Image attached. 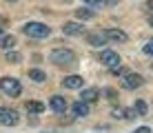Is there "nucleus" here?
Masks as SVG:
<instances>
[{
	"label": "nucleus",
	"instance_id": "1",
	"mask_svg": "<svg viewBox=\"0 0 153 133\" xmlns=\"http://www.w3.org/2000/svg\"><path fill=\"white\" fill-rule=\"evenodd\" d=\"M49 60L58 67H67V65H73V62H76V53L71 49H56V51H51Z\"/></svg>",
	"mask_w": 153,
	"mask_h": 133
},
{
	"label": "nucleus",
	"instance_id": "2",
	"mask_svg": "<svg viewBox=\"0 0 153 133\" xmlns=\"http://www.w3.org/2000/svg\"><path fill=\"white\" fill-rule=\"evenodd\" d=\"M22 31L29 38H47V36L51 33V29L47 25H42V22H27L22 27Z\"/></svg>",
	"mask_w": 153,
	"mask_h": 133
},
{
	"label": "nucleus",
	"instance_id": "3",
	"mask_svg": "<svg viewBox=\"0 0 153 133\" xmlns=\"http://www.w3.org/2000/svg\"><path fill=\"white\" fill-rule=\"evenodd\" d=\"M0 89L7 95H11V98H18L22 93V87H20V82L16 78H0Z\"/></svg>",
	"mask_w": 153,
	"mask_h": 133
},
{
	"label": "nucleus",
	"instance_id": "4",
	"mask_svg": "<svg viewBox=\"0 0 153 133\" xmlns=\"http://www.w3.org/2000/svg\"><path fill=\"white\" fill-rule=\"evenodd\" d=\"M18 113H16L13 109H9V106H0V124L4 126H16L18 124Z\"/></svg>",
	"mask_w": 153,
	"mask_h": 133
},
{
	"label": "nucleus",
	"instance_id": "5",
	"mask_svg": "<svg viewBox=\"0 0 153 133\" xmlns=\"http://www.w3.org/2000/svg\"><path fill=\"white\" fill-rule=\"evenodd\" d=\"M142 84H144V78H142L140 73H124V76H122V87L129 89V91L142 87Z\"/></svg>",
	"mask_w": 153,
	"mask_h": 133
},
{
	"label": "nucleus",
	"instance_id": "6",
	"mask_svg": "<svg viewBox=\"0 0 153 133\" xmlns=\"http://www.w3.org/2000/svg\"><path fill=\"white\" fill-rule=\"evenodd\" d=\"M100 62H102L104 67H115V65H120V56L115 51H111V49H104L102 53H100Z\"/></svg>",
	"mask_w": 153,
	"mask_h": 133
},
{
	"label": "nucleus",
	"instance_id": "7",
	"mask_svg": "<svg viewBox=\"0 0 153 133\" xmlns=\"http://www.w3.org/2000/svg\"><path fill=\"white\" fill-rule=\"evenodd\" d=\"M104 38H109L113 42H126V40H129V36H126L122 29H107V31H104Z\"/></svg>",
	"mask_w": 153,
	"mask_h": 133
},
{
	"label": "nucleus",
	"instance_id": "8",
	"mask_svg": "<svg viewBox=\"0 0 153 133\" xmlns=\"http://www.w3.org/2000/svg\"><path fill=\"white\" fill-rule=\"evenodd\" d=\"M62 33H67V36H82L84 33V27L80 22H65Z\"/></svg>",
	"mask_w": 153,
	"mask_h": 133
},
{
	"label": "nucleus",
	"instance_id": "9",
	"mask_svg": "<svg viewBox=\"0 0 153 133\" xmlns=\"http://www.w3.org/2000/svg\"><path fill=\"white\" fill-rule=\"evenodd\" d=\"M62 84H65V89H82L84 80H82V76H67L62 80Z\"/></svg>",
	"mask_w": 153,
	"mask_h": 133
},
{
	"label": "nucleus",
	"instance_id": "10",
	"mask_svg": "<svg viewBox=\"0 0 153 133\" xmlns=\"http://www.w3.org/2000/svg\"><path fill=\"white\" fill-rule=\"evenodd\" d=\"M49 104H51V109H53L56 113H60V115L67 111V100H65V98H60V95H53Z\"/></svg>",
	"mask_w": 153,
	"mask_h": 133
},
{
	"label": "nucleus",
	"instance_id": "11",
	"mask_svg": "<svg viewBox=\"0 0 153 133\" xmlns=\"http://www.w3.org/2000/svg\"><path fill=\"white\" fill-rule=\"evenodd\" d=\"M71 111H73V115H76V118H84V115H89V102L78 100V102L71 106Z\"/></svg>",
	"mask_w": 153,
	"mask_h": 133
},
{
	"label": "nucleus",
	"instance_id": "12",
	"mask_svg": "<svg viewBox=\"0 0 153 133\" xmlns=\"http://www.w3.org/2000/svg\"><path fill=\"white\" fill-rule=\"evenodd\" d=\"M87 42L91 47H102L104 42H107V38H104V33H100V31H98V33H87Z\"/></svg>",
	"mask_w": 153,
	"mask_h": 133
},
{
	"label": "nucleus",
	"instance_id": "13",
	"mask_svg": "<svg viewBox=\"0 0 153 133\" xmlns=\"http://www.w3.org/2000/svg\"><path fill=\"white\" fill-rule=\"evenodd\" d=\"M98 95H100L98 89H84V91L80 93V100H82V102H93Z\"/></svg>",
	"mask_w": 153,
	"mask_h": 133
},
{
	"label": "nucleus",
	"instance_id": "14",
	"mask_svg": "<svg viewBox=\"0 0 153 133\" xmlns=\"http://www.w3.org/2000/svg\"><path fill=\"white\" fill-rule=\"evenodd\" d=\"M0 47H2V49H13V47H16V38H13V36H4V38L2 40H0Z\"/></svg>",
	"mask_w": 153,
	"mask_h": 133
},
{
	"label": "nucleus",
	"instance_id": "15",
	"mask_svg": "<svg viewBox=\"0 0 153 133\" xmlns=\"http://www.w3.org/2000/svg\"><path fill=\"white\" fill-rule=\"evenodd\" d=\"M27 111L29 113H42V111H45V104L42 102H27Z\"/></svg>",
	"mask_w": 153,
	"mask_h": 133
},
{
	"label": "nucleus",
	"instance_id": "16",
	"mask_svg": "<svg viewBox=\"0 0 153 133\" xmlns=\"http://www.w3.org/2000/svg\"><path fill=\"white\" fill-rule=\"evenodd\" d=\"M29 78L36 80V82H45V80H47V76L40 71V69H31V71H29Z\"/></svg>",
	"mask_w": 153,
	"mask_h": 133
},
{
	"label": "nucleus",
	"instance_id": "17",
	"mask_svg": "<svg viewBox=\"0 0 153 133\" xmlns=\"http://www.w3.org/2000/svg\"><path fill=\"white\" fill-rule=\"evenodd\" d=\"M20 60H22V56H20L18 51H13V49L7 51V62H11V65H18Z\"/></svg>",
	"mask_w": 153,
	"mask_h": 133
},
{
	"label": "nucleus",
	"instance_id": "18",
	"mask_svg": "<svg viewBox=\"0 0 153 133\" xmlns=\"http://www.w3.org/2000/svg\"><path fill=\"white\" fill-rule=\"evenodd\" d=\"M133 111H135V115H146V102L144 100H138V102H135V106H133Z\"/></svg>",
	"mask_w": 153,
	"mask_h": 133
},
{
	"label": "nucleus",
	"instance_id": "19",
	"mask_svg": "<svg viewBox=\"0 0 153 133\" xmlns=\"http://www.w3.org/2000/svg\"><path fill=\"white\" fill-rule=\"evenodd\" d=\"M76 18L89 20V18H93V11H91V9H78V11H76Z\"/></svg>",
	"mask_w": 153,
	"mask_h": 133
},
{
	"label": "nucleus",
	"instance_id": "20",
	"mask_svg": "<svg viewBox=\"0 0 153 133\" xmlns=\"http://www.w3.org/2000/svg\"><path fill=\"white\" fill-rule=\"evenodd\" d=\"M111 73H113V76H124L126 71H124V69L120 67V65H115V67H111Z\"/></svg>",
	"mask_w": 153,
	"mask_h": 133
},
{
	"label": "nucleus",
	"instance_id": "21",
	"mask_svg": "<svg viewBox=\"0 0 153 133\" xmlns=\"http://www.w3.org/2000/svg\"><path fill=\"white\" fill-rule=\"evenodd\" d=\"M144 53H146V56L153 53V42H146V45H144Z\"/></svg>",
	"mask_w": 153,
	"mask_h": 133
},
{
	"label": "nucleus",
	"instance_id": "22",
	"mask_svg": "<svg viewBox=\"0 0 153 133\" xmlns=\"http://www.w3.org/2000/svg\"><path fill=\"white\" fill-rule=\"evenodd\" d=\"M113 118H124V109H113Z\"/></svg>",
	"mask_w": 153,
	"mask_h": 133
},
{
	"label": "nucleus",
	"instance_id": "23",
	"mask_svg": "<svg viewBox=\"0 0 153 133\" xmlns=\"http://www.w3.org/2000/svg\"><path fill=\"white\" fill-rule=\"evenodd\" d=\"M100 2H102V4H118L120 0H100Z\"/></svg>",
	"mask_w": 153,
	"mask_h": 133
},
{
	"label": "nucleus",
	"instance_id": "24",
	"mask_svg": "<svg viewBox=\"0 0 153 133\" xmlns=\"http://www.w3.org/2000/svg\"><path fill=\"white\" fill-rule=\"evenodd\" d=\"M135 133H151V129H149V126H142V129H138Z\"/></svg>",
	"mask_w": 153,
	"mask_h": 133
},
{
	"label": "nucleus",
	"instance_id": "25",
	"mask_svg": "<svg viewBox=\"0 0 153 133\" xmlns=\"http://www.w3.org/2000/svg\"><path fill=\"white\" fill-rule=\"evenodd\" d=\"M82 2H87V4H102L100 0H82Z\"/></svg>",
	"mask_w": 153,
	"mask_h": 133
},
{
	"label": "nucleus",
	"instance_id": "26",
	"mask_svg": "<svg viewBox=\"0 0 153 133\" xmlns=\"http://www.w3.org/2000/svg\"><path fill=\"white\" fill-rule=\"evenodd\" d=\"M7 2H16V0H7Z\"/></svg>",
	"mask_w": 153,
	"mask_h": 133
},
{
	"label": "nucleus",
	"instance_id": "27",
	"mask_svg": "<svg viewBox=\"0 0 153 133\" xmlns=\"http://www.w3.org/2000/svg\"><path fill=\"white\" fill-rule=\"evenodd\" d=\"M0 33H2V27H0Z\"/></svg>",
	"mask_w": 153,
	"mask_h": 133
}]
</instances>
